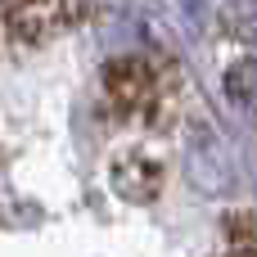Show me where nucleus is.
Listing matches in <instances>:
<instances>
[{"instance_id": "1", "label": "nucleus", "mask_w": 257, "mask_h": 257, "mask_svg": "<svg viewBox=\"0 0 257 257\" xmlns=\"http://www.w3.org/2000/svg\"><path fill=\"white\" fill-rule=\"evenodd\" d=\"M158 72L145 63V59H113L104 68V99L117 117H131L140 108H149L158 99Z\"/></svg>"}, {"instance_id": "2", "label": "nucleus", "mask_w": 257, "mask_h": 257, "mask_svg": "<svg viewBox=\"0 0 257 257\" xmlns=\"http://www.w3.org/2000/svg\"><path fill=\"white\" fill-rule=\"evenodd\" d=\"M77 18H81V5L77 0H14L5 9V27L23 45H36V41L54 36L59 27H68Z\"/></svg>"}, {"instance_id": "3", "label": "nucleus", "mask_w": 257, "mask_h": 257, "mask_svg": "<svg viewBox=\"0 0 257 257\" xmlns=\"http://www.w3.org/2000/svg\"><path fill=\"white\" fill-rule=\"evenodd\" d=\"M113 185H117V194H126V199H149V194L163 185V172H158L154 163H145V158H122V163L113 167Z\"/></svg>"}]
</instances>
